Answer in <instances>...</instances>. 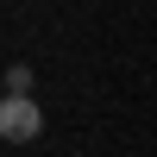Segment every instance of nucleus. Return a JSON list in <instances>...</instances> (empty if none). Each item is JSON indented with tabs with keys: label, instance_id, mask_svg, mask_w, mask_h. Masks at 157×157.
<instances>
[{
	"label": "nucleus",
	"instance_id": "1",
	"mask_svg": "<svg viewBox=\"0 0 157 157\" xmlns=\"http://www.w3.org/2000/svg\"><path fill=\"white\" fill-rule=\"evenodd\" d=\"M0 138H6V145L44 138V107H38L32 94H0Z\"/></svg>",
	"mask_w": 157,
	"mask_h": 157
},
{
	"label": "nucleus",
	"instance_id": "2",
	"mask_svg": "<svg viewBox=\"0 0 157 157\" xmlns=\"http://www.w3.org/2000/svg\"><path fill=\"white\" fill-rule=\"evenodd\" d=\"M6 94H32V69H25V63L6 69Z\"/></svg>",
	"mask_w": 157,
	"mask_h": 157
}]
</instances>
